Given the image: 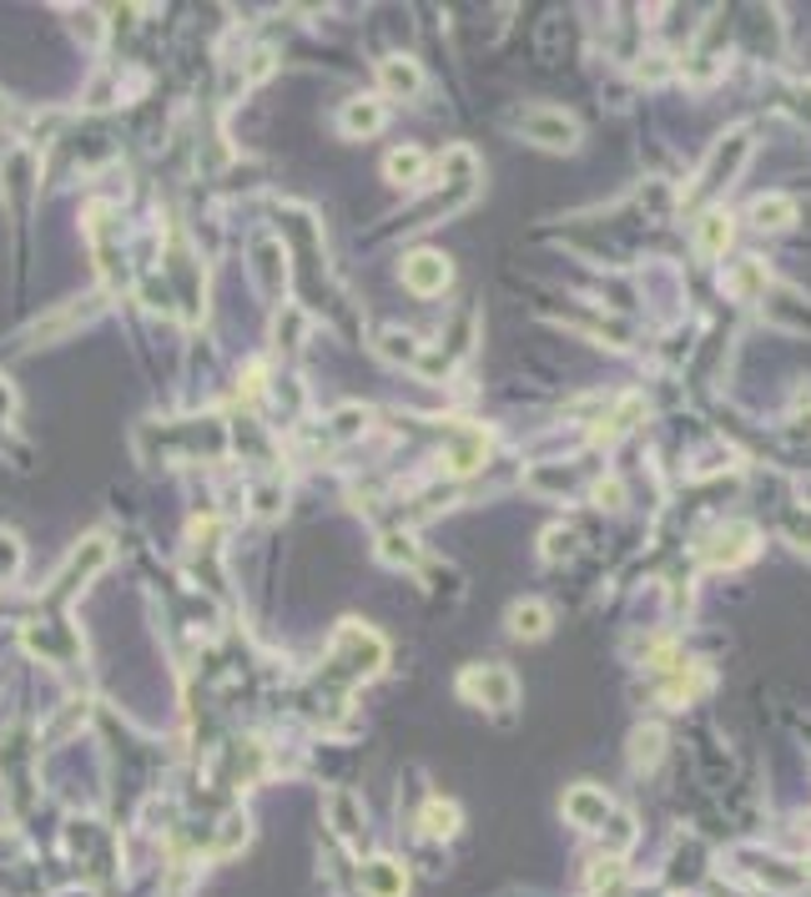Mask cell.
Masks as SVG:
<instances>
[{"mask_svg":"<svg viewBox=\"0 0 811 897\" xmlns=\"http://www.w3.org/2000/svg\"><path fill=\"white\" fill-rule=\"evenodd\" d=\"M418 172H424V152H414V146L388 156V182H394V187H414Z\"/></svg>","mask_w":811,"mask_h":897,"instance_id":"cell-9","label":"cell"},{"mask_svg":"<svg viewBox=\"0 0 811 897\" xmlns=\"http://www.w3.org/2000/svg\"><path fill=\"white\" fill-rule=\"evenodd\" d=\"M525 132L535 136L539 146H555V152H560V146H574V121L565 117V111H529Z\"/></svg>","mask_w":811,"mask_h":897,"instance_id":"cell-3","label":"cell"},{"mask_svg":"<svg viewBox=\"0 0 811 897\" xmlns=\"http://www.w3.org/2000/svg\"><path fill=\"white\" fill-rule=\"evenodd\" d=\"M383 127V107H373V101H348L343 107V132L348 136H369Z\"/></svg>","mask_w":811,"mask_h":897,"instance_id":"cell-6","label":"cell"},{"mask_svg":"<svg viewBox=\"0 0 811 897\" xmlns=\"http://www.w3.org/2000/svg\"><path fill=\"white\" fill-rule=\"evenodd\" d=\"M545 605H514L509 611V631L514 635H545Z\"/></svg>","mask_w":811,"mask_h":897,"instance_id":"cell-11","label":"cell"},{"mask_svg":"<svg viewBox=\"0 0 811 897\" xmlns=\"http://www.w3.org/2000/svg\"><path fill=\"white\" fill-rule=\"evenodd\" d=\"M721 242H731V222H726V217H711V222H705V248L716 252Z\"/></svg>","mask_w":811,"mask_h":897,"instance_id":"cell-13","label":"cell"},{"mask_svg":"<svg viewBox=\"0 0 811 897\" xmlns=\"http://www.w3.org/2000/svg\"><path fill=\"white\" fill-rule=\"evenodd\" d=\"M565 812H570V822H580V827H605L610 797L595 787H570L565 791Z\"/></svg>","mask_w":811,"mask_h":897,"instance_id":"cell-4","label":"cell"},{"mask_svg":"<svg viewBox=\"0 0 811 897\" xmlns=\"http://www.w3.org/2000/svg\"><path fill=\"white\" fill-rule=\"evenodd\" d=\"M404 887H408V877L394 857H379L363 867V893L369 897H404Z\"/></svg>","mask_w":811,"mask_h":897,"instance_id":"cell-5","label":"cell"},{"mask_svg":"<svg viewBox=\"0 0 811 897\" xmlns=\"http://www.w3.org/2000/svg\"><path fill=\"white\" fill-rule=\"evenodd\" d=\"M424 832H429V838H453V832H459V812H453L449 802H429L424 807Z\"/></svg>","mask_w":811,"mask_h":897,"instance_id":"cell-10","label":"cell"},{"mask_svg":"<svg viewBox=\"0 0 811 897\" xmlns=\"http://www.w3.org/2000/svg\"><path fill=\"white\" fill-rule=\"evenodd\" d=\"M443 283H449V263H443L439 252H408L404 258V287H414L418 298L443 293Z\"/></svg>","mask_w":811,"mask_h":897,"instance_id":"cell-1","label":"cell"},{"mask_svg":"<svg viewBox=\"0 0 811 897\" xmlns=\"http://www.w3.org/2000/svg\"><path fill=\"white\" fill-rule=\"evenodd\" d=\"M464 691L479 696V707H484V701H490V707H509V701H514V676H509V670H500V666L469 670Z\"/></svg>","mask_w":811,"mask_h":897,"instance_id":"cell-2","label":"cell"},{"mask_svg":"<svg viewBox=\"0 0 811 897\" xmlns=\"http://www.w3.org/2000/svg\"><path fill=\"white\" fill-rule=\"evenodd\" d=\"M418 81H424V76H418L414 61H404V56L383 61V86H388V91H418Z\"/></svg>","mask_w":811,"mask_h":897,"instance_id":"cell-8","label":"cell"},{"mask_svg":"<svg viewBox=\"0 0 811 897\" xmlns=\"http://www.w3.org/2000/svg\"><path fill=\"white\" fill-rule=\"evenodd\" d=\"M328 812H333L338 838H359V802H353V791H333V797H328Z\"/></svg>","mask_w":811,"mask_h":897,"instance_id":"cell-7","label":"cell"},{"mask_svg":"<svg viewBox=\"0 0 811 897\" xmlns=\"http://www.w3.org/2000/svg\"><path fill=\"white\" fill-rule=\"evenodd\" d=\"M756 222H761V228H787V222H791V203H787V197H771V203L761 197V203H756Z\"/></svg>","mask_w":811,"mask_h":897,"instance_id":"cell-12","label":"cell"}]
</instances>
